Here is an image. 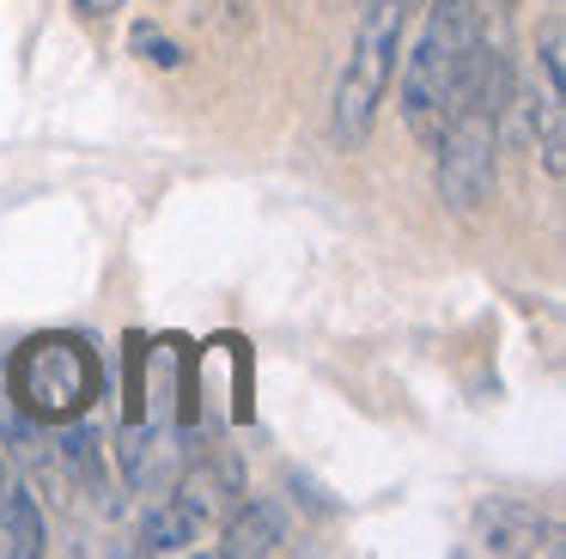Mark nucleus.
Instances as JSON below:
<instances>
[{
  "mask_svg": "<svg viewBox=\"0 0 566 559\" xmlns=\"http://www.w3.org/2000/svg\"><path fill=\"white\" fill-rule=\"evenodd\" d=\"M475 55H481V7L475 0H427L420 36L402 55V116L420 146H432L444 134Z\"/></svg>",
  "mask_w": 566,
  "mask_h": 559,
  "instance_id": "1",
  "label": "nucleus"
},
{
  "mask_svg": "<svg viewBox=\"0 0 566 559\" xmlns=\"http://www.w3.org/2000/svg\"><path fill=\"white\" fill-rule=\"evenodd\" d=\"M74 7H80V19H98V24H104L116 7H123V0H74Z\"/></svg>",
  "mask_w": 566,
  "mask_h": 559,
  "instance_id": "11",
  "label": "nucleus"
},
{
  "mask_svg": "<svg viewBox=\"0 0 566 559\" xmlns=\"http://www.w3.org/2000/svg\"><path fill=\"white\" fill-rule=\"evenodd\" d=\"M67 462H74L80 474H86V486H104V462H98V432H92V425H74V432H67Z\"/></svg>",
  "mask_w": 566,
  "mask_h": 559,
  "instance_id": "9",
  "label": "nucleus"
},
{
  "mask_svg": "<svg viewBox=\"0 0 566 559\" xmlns=\"http://www.w3.org/2000/svg\"><path fill=\"white\" fill-rule=\"evenodd\" d=\"M286 541V523H281V510L274 505H244V510H232V523H226V553L232 559H256V553H274V547Z\"/></svg>",
  "mask_w": 566,
  "mask_h": 559,
  "instance_id": "6",
  "label": "nucleus"
},
{
  "mask_svg": "<svg viewBox=\"0 0 566 559\" xmlns=\"http://www.w3.org/2000/svg\"><path fill=\"white\" fill-rule=\"evenodd\" d=\"M530 122H536V152L542 170L560 177L566 170V92H560V24L542 31L536 80H530Z\"/></svg>",
  "mask_w": 566,
  "mask_h": 559,
  "instance_id": "4",
  "label": "nucleus"
},
{
  "mask_svg": "<svg viewBox=\"0 0 566 559\" xmlns=\"http://www.w3.org/2000/svg\"><path fill=\"white\" fill-rule=\"evenodd\" d=\"M0 493H7V456H0Z\"/></svg>",
  "mask_w": 566,
  "mask_h": 559,
  "instance_id": "12",
  "label": "nucleus"
},
{
  "mask_svg": "<svg viewBox=\"0 0 566 559\" xmlns=\"http://www.w3.org/2000/svg\"><path fill=\"white\" fill-rule=\"evenodd\" d=\"M196 535H201V517L184 498H165V505H153L147 517H140V547H147V553H189Z\"/></svg>",
  "mask_w": 566,
  "mask_h": 559,
  "instance_id": "7",
  "label": "nucleus"
},
{
  "mask_svg": "<svg viewBox=\"0 0 566 559\" xmlns=\"http://www.w3.org/2000/svg\"><path fill=\"white\" fill-rule=\"evenodd\" d=\"M396 36H402V0H366L359 7V43L342 67V85H335V140L342 146H359L371 134V122H378Z\"/></svg>",
  "mask_w": 566,
  "mask_h": 559,
  "instance_id": "3",
  "label": "nucleus"
},
{
  "mask_svg": "<svg viewBox=\"0 0 566 559\" xmlns=\"http://www.w3.org/2000/svg\"><path fill=\"white\" fill-rule=\"evenodd\" d=\"M43 553V510L31 493H7L0 498V559H38Z\"/></svg>",
  "mask_w": 566,
  "mask_h": 559,
  "instance_id": "5",
  "label": "nucleus"
},
{
  "mask_svg": "<svg viewBox=\"0 0 566 559\" xmlns=\"http://www.w3.org/2000/svg\"><path fill=\"white\" fill-rule=\"evenodd\" d=\"M128 43H135V55L153 61V67H184V49H177L159 24H135V36H128Z\"/></svg>",
  "mask_w": 566,
  "mask_h": 559,
  "instance_id": "10",
  "label": "nucleus"
},
{
  "mask_svg": "<svg viewBox=\"0 0 566 559\" xmlns=\"http://www.w3.org/2000/svg\"><path fill=\"white\" fill-rule=\"evenodd\" d=\"M481 535H488L493 553H530V547H536V535H542V523L524 517V510L493 505V510H481Z\"/></svg>",
  "mask_w": 566,
  "mask_h": 559,
  "instance_id": "8",
  "label": "nucleus"
},
{
  "mask_svg": "<svg viewBox=\"0 0 566 559\" xmlns=\"http://www.w3.org/2000/svg\"><path fill=\"white\" fill-rule=\"evenodd\" d=\"M359 7H366V0H359Z\"/></svg>",
  "mask_w": 566,
  "mask_h": 559,
  "instance_id": "13",
  "label": "nucleus"
},
{
  "mask_svg": "<svg viewBox=\"0 0 566 559\" xmlns=\"http://www.w3.org/2000/svg\"><path fill=\"white\" fill-rule=\"evenodd\" d=\"M98 395V359L80 335H31L13 352V401L31 420L67 425Z\"/></svg>",
  "mask_w": 566,
  "mask_h": 559,
  "instance_id": "2",
  "label": "nucleus"
}]
</instances>
